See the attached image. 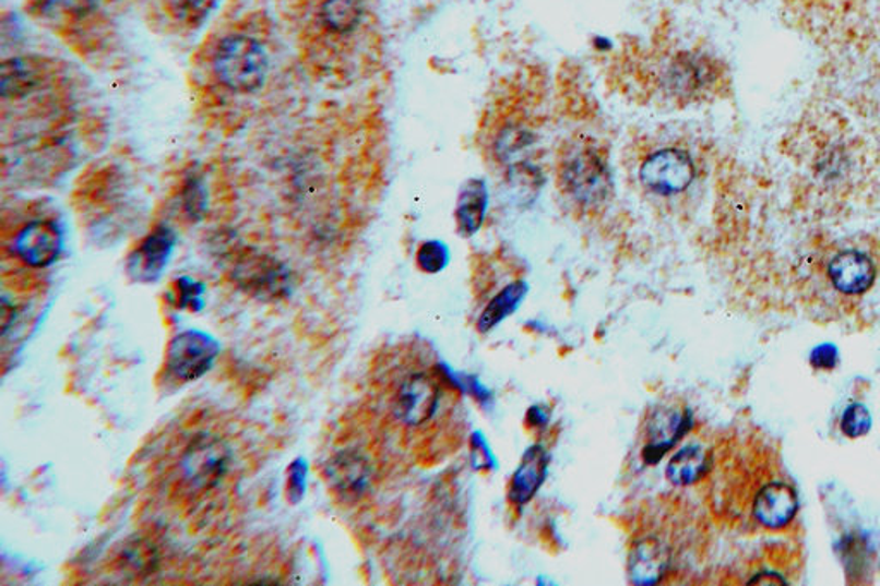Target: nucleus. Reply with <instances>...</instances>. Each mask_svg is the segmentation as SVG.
Returning a JSON list of instances; mask_svg holds the SVG:
<instances>
[{"label":"nucleus","instance_id":"f257e3e1","mask_svg":"<svg viewBox=\"0 0 880 586\" xmlns=\"http://www.w3.org/2000/svg\"><path fill=\"white\" fill-rule=\"evenodd\" d=\"M316 20L323 45L353 65L370 61L379 49V17L372 0H320Z\"/></svg>","mask_w":880,"mask_h":586},{"label":"nucleus","instance_id":"20e7f679","mask_svg":"<svg viewBox=\"0 0 880 586\" xmlns=\"http://www.w3.org/2000/svg\"><path fill=\"white\" fill-rule=\"evenodd\" d=\"M212 73L233 94H254L269 76L267 50L247 33H230L215 45Z\"/></svg>","mask_w":880,"mask_h":586},{"label":"nucleus","instance_id":"9d476101","mask_svg":"<svg viewBox=\"0 0 880 586\" xmlns=\"http://www.w3.org/2000/svg\"><path fill=\"white\" fill-rule=\"evenodd\" d=\"M176 247V235L169 226H157L131 251L126 271L136 283H155L166 271Z\"/></svg>","mask_w":880,"mask_h":586},{"label":"nucleus","instance_id":"7ed1b4c3","mask_svg":"<svg viewBox=\"0 0 880 586\" xmlns=\"http://www.w3.org/2000/svg\"><path fill=\"white\" fill-rule=\"evenodd\" d=\"M640 187L655 199H676L687 193L697 179V164L687 148L678 143H646L634 157Z\"/></svg>","mask_w":880,"mask_h":586},{"label":"nucleus","instance_id":"f8f14e48","mask_svg":"<svg viewBox=\"0 0 880 586\" xmlns=\"http://www.w3.org/2000/svg\"><path fill=\"white\" fill-rule=\"evenodd\" d=\"M798 513V493L783 478L769 481L757 493L751 504V518L765 530H781Z\"/></svg>","mask_w":880,"mask_h":586},{"label":"nucleus","instance_id":"0eeeda50","mask_svg":"<svg viewBox=\"0 0 880 586\" xmlns=\"http://www.w3.org/2000/svg\"><path fill=\"white\" fill-rule=\"evenodd\" d=\"M229 445L217 436L200 435L182 453V478L197 490H211L226 477L230 466Z\"/></svg>","mask_w":880,"mask_h":586},{"label":"nucleus","instance_id":"bb28decb","mask_svg":"<svg viewBox=\"0 0 880 586\" xmlns=\"http://www.w3.org/2000/svg\"><path fill=\"white\" fill-rule=\"evenodd\" d=\"M840 363V351L832 344H822L810 355V364L816 370H834Z\"/></svg>","mask_w":880,"mask_h":586},{"label":"nucleus","instance_id":"393cba45","mask_svg":"<svg viewBox=\"0 0 880 586\" xmlns=\"http://www.w3.org/2000/svg\"><path fill=\"white\" fill-rule=\"evenodd\" d=\"M870 427H872V417H870V412L865 406L852 405L844 411L841 430L849 439L867 435L870 432Z\"/></svg>","mask_w":880,"mask_h":586},{"label":"nucleus","instance_id":"1a4fd4ad","mask_svg":"<svg viewBox=\"0 0 880 586\" xmlns=\"http://www.w3.org/2000/svg\"><path fill=\"white\" fill-rule=\"evenodd\" d=\"M64 236L56 220H32L13 239V253L26 267H50L61 256Z\"/></svg>","mask_w":880,"mask_h":586},{"label":"nucleus","instance_id":"a878e982","mask_svg":"<svg viewBox=\"0 0 880 586\" xmlns=\"http://www.w3.org/2000/svg\"><path fill=\"white\" fill-rule=\"evenodd\" d=\"M308 465L305 459L298 457L287 468V499L293 504L304 501L307 493Z\"/></svg>","mask_w":880,"mask_h":586},{"label":"nucleus","instance_id":"5701e85b","mask_svg":"<svg viewBox=\"0 0 880 586\" xmlns=\"http://www.w3.org/2000/svg\"><path fill=\"white\" fill-rule=\"evenodd\" d=\"M182 212L191 218V220H200L205 215L206 211V191L203 188L202 179L190 178L185 184V190L181 194Z\"/></svg>","mask_w":880,"mask_h":586},{"label":"nucleus","instance_id":"412c9836","mask_svg":"<svg viewBox=\"0 0 880 586\" xmlns=\"http://www.w3.org/2000/svg\"><path fill=\"white\" fill-rule=\"evenodd\" d=\"M523 292H525V287H523L521 283L511 284V286L506 287L504 291L497 296V298H493L492 303L485 310L478 328H480L481 332H487L496 327L501 320H504L509 313L513 312Z\"/></svg>","mask_w":880,"mask_h":586},{"label":"nucleus","instance_id":"b1692460","mask_svg":"<svg viewBox=\"0 0 880 586\" xmlns=\"http://www.w3.org/2000/svg\"><path fill=\"white\" fill-rule=\"evenodd\" d=\"M205 286L199 280L190 279V277H181L176 280V298H178L179 310H190V312H200L205 307Z\"/></svg>","mask_w":880,"mask_h":586},{"label":"nucleus","instance_id":"423d86ee","mask_svg":"<svg viewBox=\"0 0 880 586\" xmlns=\"http://www.w3.org/2000/svg\"><path fill=\"white\" fill-rule=\"evenodd\" d=\"M218 355L221 346L205 332H181L170 340L167 348L166 372L181 384L199 381L206 372H211Z\"/></svg>","mask_w":880,"mask_h":586},{"label":"nucleus","instance_id":"6e6552de","mask_svg":"<svg viewBox=\"0 0 880 586\" xmlns=\"http://www.w3.org/2000/svg\"><path fill=\"white\" fill-rule=\"evenodd\" d=\"M439 397V384L430 373H409L392 397V412L406 427H420L433 417Z\"/></svg>","mask_w":880,"mask_h":586},{"label":"nucleus","instance_id":"a211bd4d","mask_svg":"<svg viewBox=\"0 0 880 586\" xmlns=\"http://www.w3.org/2000/svg\"><path fill=\"white\" fill-rule=\"evenodd\" d=\"M709 471V454L700 445H685L667 465L666 477L678 487L693 486Z\"/></svg>","mask_w":880,"mask_h":586},{"label":"nucleus","instance_id":"ddd939ff","mask_svg":"<svg viewBox=\"0 0 880 586\" xmlns=\"http://www.w3.org/2000/svg\"><path fill=\"white\" fill-rule=\"evenodd\" d=\"M828 275L841 295L858 296L867 292L876 283L877 267L864 251L844 250L832 256Z\"/></svg>","mask_w":880,"mask_h":586},{"label":"nucleus","instance_id":"f3484780","mask_svg":"<svg viewBox=\"0 0 880 586\" xmlns=\"http://www.w3.org/2000/svg\"><path fill=\"white\" fill-rule=\"evenodd\" d=\"M690 412L664 411L657 415L651 429V442L643 450L646 463L655 465L663 459L664 454L690 430Z\"/></svg>","mask_w":880,"mask_h":586},{"label":"nucleus","instance_id":"9b49d317","mask_svg":"<svg viewBox=\"0 0 880 586\" xmlns=\"http://www.w3.org/2000/svg\"><path fill=\"white\" fill-rule=\"evenodd\" d=\"M332 492L343 502L360 501L372 483V466L356 451H341L323 468Z\"/></svg>","mask_w":880,"mask_h":586},{"label":"nucleus","instance_id":"aec40b11","mask_svg":"<svg viewBox=\"0 0 880 586\" xmlns=\"http://www.w3.org/2000/svg\"><path fill=\"white\" fill-rule=\"evenodd\" d=\"M158 564L157 550L145 540H133L122 550L121 566L138 578H145L154 573Z\"/></svg>","mask_w":880,"mask_h":586},{"label":"nucleus","instance_id":"4468645a","mask_svg":"<svg viewBox=\"0 0 880 586\" xmlns=\"http://www.w3.org/2000/svg\"><path fill=\"white\" fill-rule=\"evenodd\" d=\"M49 76L47 65L28 57H14L2 64L0 88L4 100H20L29 97L44 85Z\"/></svg>","mask_w":880,"mask_h":586},{"label":"nucleus","instance_id":"2eb2a0df","mask_svg":"<svg viewBox=\"0 0 880 586\" xmlns=\"http://www.w3.org/2000/svg\"><path fill=\"white\" fill-rule=\"evenodd\" d=\"M547 463L549 457L542 445L530 447L509 483V501L514 505H525L532 501L546 480Z\"/></svg>","mask_w":880,"mask_h":586},{"label":"nucleus","instance_id":"6ab92c4d","mask_svg":"<svg viewBox=\"0 0 880 586\" xmlns=\"http://www.w3.org/2000/svg\"><path fill=\"white\" fill-rule=\"evenodd\" d=\"M33 8L45 20L76 23L97 11L98 0H35Z\"/></svg>","mask_w":880,"mask_h":586},{"label":"nucleus","instance_id":"4be33fe9","mask_svg":"<svg viewBox=\"0 0 880 586\" xmlns=\"http://www.w3.org/2000/svg\"><path fill=\"white\" fill-rule=\"evenodd\" d=\"M167 13L181 25L199 26L212 13L217 0H164Z\"/></svg>","mask_w":880,"mask_h":586},{"label":"nucleus","instance_id":"dca6fc26","mask_svg":"<svg viewBox=\"0 0 880 586\" xmlns=\"http://www.w3.org/2000/svg\"><path fill=\"white\" fill-rule=\"evenodd\" d=\"M630 578L637 585H654L666 574L669 552L661 538L646 537L631 549Z\"/></svg>","mask_w":880,"mask_h":586},{"label":"nucleus","instance_id":"f03ea898","mask_svg":"<svg viewBox=\"0 0 880 586\" xmlns=\"http://www.w3.org/2000/svg\"><path fill=\"white\" fill-rule=\"evenodd\" d=\"M556 179L562 193L582 208H597L609 199L613 187L606 154L588 136L571 137L561 146Z\"/></svg>","mask_w":880,"mask_h":586},{"label":"nucleus","instance_id":"39448f33","mask_svg":"<svg viewBox=\"0 0 880 586\" xmlns=\"http://www.w3.org/2000/svg\"><path fill=\"white\" fill-rule=\"evenodd\" d=\"M230 279L239 291L263 303L284 300L293 291V277L289 268L274 256L245 251L230 268Z\"/></svg>","mask_w":880,"mask_h":586}]
</instances>
